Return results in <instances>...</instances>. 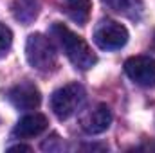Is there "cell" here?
Returning a JSON list of instances; mask_svg holds the SVG:
<instances>
[{"label": "cell", "mask_w": 155, "mask_h": 153, "mask_svg": "<svg viewBox=\"0 0 155 153\" xmlns=\"http://www.w3.org/2000/svg\"><path fill=\"white\" fill-rule=\"evenodd\" d=\"M51 33H52L54 38L58 40V43L63 49L65 56L71 60V63L76 69H79V70H88V69H92L96 65L97 56L92 52L90 45L81 38V36H78L76 33H72L67 25L56 22L51 27Z\"/></svg>", "instance_id": "1"}, {"label": "cell", "mask_w": 155, "mask_h": 153, "mask_svg": "<svg viewBox=\"0 0 155 153\" xmlns=\"http://www.w3.org/2000/svg\"><path fill=\"white\" fill-rule=\"evenodd\" d=\"M94 41L103 50H116L126 45L128 31L116 20H101L94 31Z\"/></svg>", "instance_id": "4"}, {"label": "cell", "mask_w": 155, "mask_h": 153, "mask_svg": "<svg viewBox=\"0 0 155 153\" xmlns=\"http://www.w3.org/2000/svg\"><path fill=\"white\" fill-rule=\"evenodd\" d=\"M85 88L79 83H69L61 88H58L52 97H51V108L58 119H69L71 115H74L83 106L85 103Z\"/></svg>", "instance_id": "3"}, {"label": "cell", "mask_w": 155, "mask_h": 153, "mask_svg": "<svg viewBox=\"0 0 155 153\" xmlns=\"http://www.w3.org/2000/svg\"><path fill=\"white\" fill-rule=\"evenodd\" d=\"M65 2V11L67 15L79 25H85L90 16L92 9V0H63Z\"/></svg>", "instance_id": "9"}, {"label": "cell", "mask_w": 155, "mask_h": 153, "mask_svg": "<svg viewBox=\"0 0 155 153\" xmlns=\"http://www.w3.org/2000/svg\"><path fill=\"white\" fill-rule=\"evenodd\" d=\"M40 2L38 0H15L13 2V15L18 22L29 24L38 16Z\"/></svg>", "instance_id": "10"}, {"label": "cell", "mask_w": 155, "mask_h": 153, "mask_svg": "<svg viewBox=\"0 0 155 153\" xmlns=\"http://www.w3.org/2000/svg\"><path fill=\"white\" fill-rule=\"evenodd\" d=\"M49 126V121L43 114H29V115H24L16 126L13 128V137L16 139H31V137H36L40 135L41 132H45Z\"/></svg>", "instance_id": "8"}, {"label": "cell", "mask_w": 155, "mask_h": 153, "mask_svg": "<svg viewBox=\"0 0 155 153\" xmlns=\"http://www.w3.org/2000/svg\"><path fill=\"white\" fill-rule=\"evenodd\" d=\"M9 151H31L29 146H24V144H16V146H11Z\"/></svg>", "instance_id": "13"}, {"label": "cell", "mask_w": 155, "mask_h": 153, "mask_svg": "<svg viewBox=\"0 0 155 153\" xmlns=\"http://www.w3.org/2000/svg\"><path fill=\"white\" fill-rule=\"evenodd\" d=\"M11 43H13V33H11V29L5 27L4 24H0V56H4L9 50Z\"/></svg>", "instance_id": "12"}, {"label": "cell", "mask_w": 155, "mask_h": 153, "mask_svg": "<svg viewBox=\"0 0 155 153\" xmlns=\"http://www.w3.org/2000/svg\"><path fill=\"white\" fill-rule=\"evenodd\" d=\"M107 5H110L114 11L123 13L130 18H137V13L143 9L141 0H103Z\"/></svg>", "instance_id": "11"}, {"label": "cell", "mask_w": 155, "mask_h": 153, "mask_svg": "<svg viewBox=\"0 0 155 153\" xmlns=\"http://www.w3.org/2000/svg\"><path fill=\"white\" fill-rule=\"evenodd\" d=\"M7 99L18 110H35L41 103V94L33 83L24 81V83H18L13 88H9Z\"/></svg>", "instance_id": "6"}, {"label": "cell", "mask_w": 155, "mask_h": 153, "mask_svg": "<svg viewBox=\"0 0 155 153\" xmlns=\"http://www.w3.org/2000/svg\"><path fill=\"white\" fill-rule=\"evenodd\" d=\"M110 122H112V110L107 105H97L88 114L83 115L81 128L90 135H97V133L107 132L110 128Z\"/></svg>", "instance_id": "7"}, {"label": "cell", "mask_w": 155, "mask_h": 153, "mask_svg": "<svg viewBox=\"0 0 155 153\" xmlns=\"http://www.w3.org/2000/svg\"><path fill=\"white\" fill-rule=\"evenodd\" d=\"M124 72L141 86H155V60L150 56H132L124 61Z\"/></svg>", "instance_id": "5"}, {"label": "cell", "mask_w": 155, "mask_h": 153, "mask_svg": "<svg viewBox=\"0 0 155 153\" xmlns=\"http://www.w3.org/2000/svg\"><path fill=\"white\" fill-rule=\"evenodd\" d=\"M25 58H27L29 65L40 72H51L58 67V52H56L52 41L40 33H35L27 38Z\"/></svg>", "instance_id": "2"}]
</instances>
